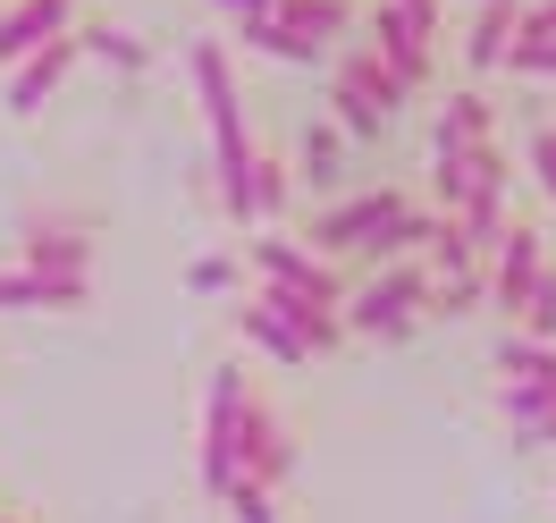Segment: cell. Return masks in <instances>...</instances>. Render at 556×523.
Wrapping results in <instances>:
<instances>
[{"label": "cell", "mask_w": 556, "mask_h": 523, "mask_svg": "<svg viewBox=\"0 0 556 523\" xmlns=\"http://www.w3.org/2000/svg\"><path fill=\"white\" fill-rule=\"evenodd\" d=\"M219 507H228L237 523H278V498H270V489H253V482H237L228 498H219Z\"/></svg>", "instance_id": "f1b7e54d"}, {"label": "cell", "mask_w": 556, "mask_h": 523, "mask_svg": "<svg viewBox=\"0 0 556 523\" xmlns=\"http://www.w3.org/2000/svg\"><path fill=\"white\" fill-rule=\"evenodd\" d=\"M93 220L76 211H42L17 228V271H42V279H93Z\"/></svg>", "instance_id": "52a82bcc"}, {"label": "cell", "mask_w": 556, "mask_h": 523, "mask_svg": "<svg viewBox=\"0 0 556 523\" xmlns=\"http://www.w3.org/2000/svg\"><path fill=\"white\" fill-rule=\"evenodd\" d=\"M228 456H237V482H253V489H287L295 482V464H304V439H295V414L278 406L270 388L253 381L244 388V406H237V431H228Z\"/></svg>", "instance_id": "5b68a950"}, {"label": "cell", "mask_w": 556, "mask_h": 523, "mask_svg": "<svg viewBox=\"0 0 556 523\" xmlns=\"http://www.w3.org/2000/svg\"><path fill=\"white\" fill-rule=\"evenodd\" d=\"M472 144H497V94L489 85H455L439 127H430V152H472Z\"/></svg>", "instance_id": "9a60e30c"}, {"label": "cell", "mask_w": 556, "mask_h": 523, "mask_svg": "<svg viewBox=\"0 0 556 523\" xmlns=\"http://www.w3.org/2000/svg\"><path fill=\"white\" fill-rule=\"evenodd\" d=\"M76 60H85V51H76V35H60V42H42L35 60H17V69L0 76V102H9V119H35L42 102H51V94H60V85H68V69Z\"/></svg>", "instance_id": "7c38bea8"}, {"label": "cell", "mask_w": 556, "mask_h": 523, "mask_svg": "<svg viewBox=\"0 0 556 523\" xmlns=\"http://www.w3.org/2000/svg\"><path fill=\"white\" fill-rule=\"evenodd\" d=\"M211 9H219V17H228V26H253V17H270L278 0H211Z\"/></svg>", "instance_id": "f546056e"}, {"label": "cell", "mask_w": 556, "mask_h": 523, "mask_svg": "<svg viewBox=\"0 0 556 523\" xmlns=\"http://www.w3.org/2000/svg\"><path fill=\"white\" fill-rule=\"evenodd\" d=\"M354 35L371 42V60H380V69L396 76L405 94H430V85H439V60H447V51H430V42H421L414 26H405V17L388 9V0H363V17H354Z\"/></svg>", "instance_id": "ba28073f"}, {"label": "cell", "mask_w": 556, "mask_h": 523, "mask_svg": "<svg viewBox=\"0 0 556 523\" xmlns=\"http://www.w3.org/2000/svg\"><path fill=\"white\" fill-rule=\"evenodd\" d=\"M338 321H346V338H371V347L414 338L430 321V271L421 262H371V271H354Z\"/></svg>", "instance_id": "3957f363"}, {"label": "cell", "mask_w": 556, "mask_h": 523, "mask_svg": "<svg viewBox=\"0 0 556 523\" xmlns=\"http://www.w3.org/2000/svg\"><path fill=\"white\" fill-rule=\"evenodd\" d=\"M388 9H396V17L430 42V51H447V0H388Z\"/></svg>", "instance_id": "4316f807"}, {"label": "cell", "mask_w": 556, "mask_h": 523, "mask_svg": "<svg viewBox=\"0 0 556 523\" xmlns=\"http://www.w3.org/2000/svg\"><path fill=\"white\" fill-rule=\"evenodd\" d=\"M228 42H237L244 60H278V69H313V60H320L313 42H295L287 26H278V17H253V26H228Z\"/></svg>", "instance_id": "7402d4cb"}, {"label": "cell", "mask_w": 556, "mask_h": 523, "mask_svg": "<svg viewBox=\"0 0 556 523\" xmlns=\"http://www.w3.org/2000/svg\"><path fill=\"white\" fill-rule=\"evenodd\" d=\"M515 42H556V0H522L515 9ZM506 42V51H515Z\"/></svg>", "instance_id": "83f0119b"}, {"label": "cell", "mask_w": 556, "mask_h": 523, "mask_svg": "<svg viewBox=\"0 0 556 523\" xmlns=\"http://www.w3.org/2000/svg\"><path fill=\"white\" fill-rule=\"evenodd\" d=\"M295 170H287V152L278 144L253 136V161H244V211H253V228H287L295 220Z\"/></svg>", "instance_id": "5bb4252c"}, {"label": "cell", "mask_w": 556, "mask_h": 523, "mask_svg": "<svg viewBox=\"0 0 556 523\" xmlns=\"http://www.w3.org/2000/svg\"><path fill=\"white\" fill-rule=\"evenodd\" d=\"M522 381H556V347L522 338V329H497V347H489V388H522Z\"/></svg>", "instance_id": "44dd1931"}, {"label": "cell", "mask_w": 556, "mask_h": 523, "mask_svg": "<svg viewBox=\"0 0 556 523\" xmlns=\"http://www.w3.org/2000/svg\"><path fill=\"white\" fill-rule=\"evenodd\" d=\"M0 523H26V515H9V507H0Z\"/></svg>", "instance_id": "4dcf8cb0"}, {"label": "cell", "mask_w": 556, "mask_h": 523, "mask_svg": "<svg viewBox=\"0 0 556 523\" xmlns=\"http://www.w3.org/2000/svg\"><path fill=\"white\" fill-rule=\"evenodd\" d=\"M522 161H531V177H540V195L556 203V110L522 127Z\"/></svg>", "instance_id": "d4e9b609"}, {"label": "cell", "mask_w": 556, "mask_h": 523, "mask_svg": "<svg viewBox=\"0 0 556 523\" xmlns=\"http://www.w3.org/2000/svg\"><path fill=\"white\" fill-rule=\"evenodd\" d=\"M76 17H85V0H0V76L35 60L42 42L76 35Z\"/></svg>", "instance_id": "30bf717a"}, {"label": "cell", "mask_w": 556, "mask_h": 523, "mask_svg": "<svg viewBox=\"0 0 556 523\" xmlns=\"http://www.w3.org/2000/svg\"><path fill=\"white\" fill-rule=\"evenodd\" d=\"M186 69H194V94H203V127H211V170H219V211L253 228L244 211V161H253V119H244V85H237V51L219 35L186 42Z\"/></svg>", "instance_id": "7a4b0ae2"}, {"label": "cell", "mask_w": 556, "mask_h": 523, "mask_svg": "<svg viewBox=\"0 0 556 523\" xmlns=\"http://www.w3.org/2000/svg\"><path fill=\"white\" fill-rule=\"evenodd\" d=\"M287 170H295V186H313V195H346V136L338 127H304L295 152H287Z\"/></svg>", "instance_id": "ffe728a7"}, {"label": "cell", "mask_w": 556, "mask_h": 523, "mask_svg": "<svg viewBox=\"0 0 556 523\" xmlns=\"http://www.w3.org/2000/svg\"><path fill=\"white\" fill-rule=\"evenodd\" d=\"M515 9L522 0H472L464 9V35H455V69L472 76H497V60H506V42H515Z\"/></svg>", "instance_id": "4fadbf2b"}, {"label": "cell", "mask_w": 556, "mask_h": 523, "mask_svg": "<svg viewBox=\"0 0 556 523\" xmlns=\"http://www.w3.org/2000/svg\"><path fill=\"white\" fill-rule=\"evenodd\" d=\"M85 304H93V279H42L0 262V313H85Z\"/></svg>", "instance_id": "2e32d148"}, {"label": "cell", "mask_w": 556, "mask_h": 523, "mask_svg": "<svg viewBox=\"0 0 556 523\" xmlns=\"http://www.w3.org/2000/svg\"><path fill=\"white\" fill-rule=\"evenodd\" d=\"M439 228V211H421V195L405 186H346V195H329L313 211V253L320 262H338V271H371V262H414L421 245Z\"/></svg>", "instance_id": "6da1fadb"}, {"label": "cell", "mask_w": 556, "mask_h": 523, "mask_svg": "<svg viewBox=\"0 0 556 523\" xmlns=\"http://www.w3.org/2000/svg\"><path fill=\"white\" fill-rule=\"evenodd\" d=\"M278 26L295 42H313V51H329V42H346L354 35V17H363V0H278L270 9Z\"/></svg>", "instance_id": "d6986e66"}, {"label": "cell", "mask_w": 556, "mask_h": 523, "mask_svg": "<svg viewBox=\"0 0 556 523\" xmlns=\"http://www.w3.org/2000/svg\"><path fill=\"white\" fill-rule=\"evenodd\" d=\"M506 329H522V338H540V347H556V262L531 279V296H522V313L506 321Z\"/></svg>", "instance_id": "603a6c76"}, {"label": "cell", "mask_w": 556, "mask_h": 523, "mask_svg": "<svg viewBox=\"0 0 556 523\" xmlns=\"http://www.w3.org/2000/svg\"><path fill=\"white\" fill-rule=\"evenodd\" d=\"M497 422L515 431V448H556V381H522V388H489Z\"/></svg>", "instance_id": "e0dca14e"}, {"label": "cell", "mask_w": 556, "mask_h": 523, "mask_svg": "<svg viewBox=\"0 0 556 523\" xmlns=\"http://www.w3.org/2000/svg\"><path fill=\"white\" fill-rule=\"evenodd\" d=\"M548 262H556V253H548V228H540V220H506L497 245L481 253V313L515 321L522 296H531V279H540Z\"/></svg>", "instance_id": "8992f818"}, {"label": "cell", "mask_w": 556, "mask_h": 523, "mask_svg": "<svg viewBox=\"0 0 556 523\" xmlns=\"http://www.w3.org/2000/svg\"><path fill=\"white\" fill-rule=\"evenodd\" d=\"M237 279H244L237 253H203V262H186V287H194V296H237Z\"/></svg>", "instance_id": "484cf974"}, {"label": "cell", "mask_w": 556, "mask_h": 523, "mask_svg": "<svg viewBox=\"0 0 556 523\" xmlns=\"http://www.w3.org/2000/svg\"><path fill=\"white\" fill-rule=\"evenodd\" d=\"M76 51L85 60H110L118 76H152V35H136V26H110V17H76Z\"/></svg>", "instance_id": "ac0fdd59"}, {"label": "cell", "mask_w": 556, "mask_h": 523, "mask_svg": "<svg viewBox=\"0 0 556 523\" xmlns=\"http://www.w3.org/2000/svg\"><path fill=\"white\" fill-rule=\"evenodd\" d=\"M506 85H556V42H515L506 60H497Z\"/></svg>", "instance_id": "cb8c5ba5"}, {"label": "cell", "mask_w": 556, "mask_h": 523, "mask_svg": "<svg viewBox=\"0 0 556 523\" xmlns=\"http://www.w3.org/2000/svg\"><path fill=\"white\" fill-rule=\"evenodd\" d=\"M329 94L363 102L371 119H380V127H396V119H405V102H414V94H405V85H396V76L371 60V42H363V35L338 42V60H329Z\"/></svg>", "instance_id": "9c48e42d"}, {"label": "cell", "mask_w": 556, "mask_h": 523, "mask_svg": "<svg viewBox=\"0 0 556 523\" xmlns=\"http://www.w3.org/2000/svg\"><path fill=\"white\" fill-rule=\"evenodd\" d=\"M237 262H244V279H253V287H270V296H287V304H320V313L346 304V271L320 262L313 245L287 237V228H253Z\"/></svg>", "instance_id": "277c9868"}, {"label": "cell", "mask_w": 556, "mask_h": 523, "mask_svg": "<svg viewBox=\"0 0 556 523\" xmlns=\"http://www.w3.org/2000/svg\"><path fill=\"white\" fill-rule=\"evenodd\" d=\"M228 321H237V338H244L253 354H270L278 372H313V347L295 338V321L278 313V304L262 296V287H244V296H237V313H228Z\"/></svg>", "instance_id": "8fae6325"}]
</instances>
